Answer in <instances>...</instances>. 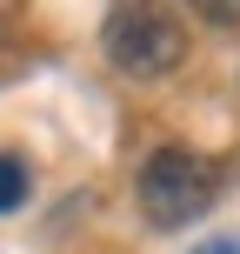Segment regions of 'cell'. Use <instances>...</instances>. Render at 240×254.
Returning <instances> with one entry per match:
<instances>
[{"label":"cell","instance_id":"1","mask_svg":"<svg viewBox=\"0 0 240 254\" xmlns=\"http://www.w3.org/2000/svg\"><path fill=\"white\" fill-rule=\"evenodd\" d=\"M100 40H107V61L134 80H160L187 61V27L167 0H114L100 20Z\"/></svg>","mask_w":240,"mask_h":254},{"label":"cell","instance_id":"2","mask_svg":"<svg viewBox=\"0 0 240 254\" xmlns=\"http://www.w3.org/2000/svg\"><path fill=\"white\" fill-rule=\"evenodd\" d=\"M134 194H140V214H147L153 228H187V221H200L207 207H214L220 161H207V154H193V147H160V154H147Z\"/></svg>","mask_w":240,"mask_h":254},{"label":"cell","instance_id":"3","mask_svg":"<svg viewBox=\"0 0 240 254\" xmlns=\"http://www.w3.org/2000/svg\"><path fill=\"white\" fill-rule=\"evenodd\" d=\"M27 194H34V167L20 154H0V214H20Z\"/></svg>","mask_w":240,"mask_h":254},{"label":"cell","instance_id":"4","mask_svg":"<svg viewBox=\"0 0 240 254\" xmlns=\"http://www.w3.org/2000/svg\"><path fill=\"white\" fill-rule=\"evenodd\" d=\"M207 27H240V0H187Z\"/></svg>","mask_w":240,"mask_h":254},{"label":"cell","instance_id":"5","mask_svg":"<svg viewBox=\"0 0 240 254\" xmlns=\"http://www.w3.org/2000/svg\"><path fill=\"white\" fill-rule=\"evenodd\" d=\"M187 254H240V234H214V241H200V248H187Z\"/></svg>","mask_w":240,"mask_h":254}]
</instances>
